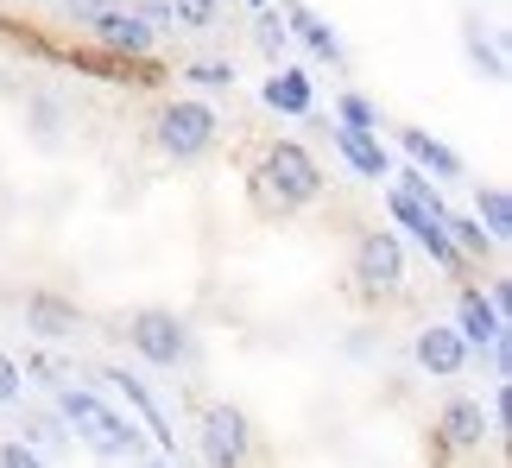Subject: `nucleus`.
Wrapping results in <instances>:
<instances>
[{
    "label": "nucleus",
    "instance_id": "24",
    "mask_svg": "<svg viewBox=\"0 0 512 468\" xmlns=\"http://www.w3.org/2000/svg\"><path fill=\"white\" fill-rule=\"evenodd\" d=\"M184 83H196V89H234V64H190Z\"/></svg>",
    "mask_w": 512,
    "mask_h": 468
},
{
    "label": "nucleus",
    "instance_id": "14",
    "mask_svg": "<svg viewBox=\"0 0 512 468\" xmlns=\"http://www.w3.org/2000/svg\"><path fill=\"white\" fill-rule=\"evenodd\" d=\"M456 336H462L468 348H494V342L506 336V317L481 298V291H462V298H456Z\"/></svg>",
    "mask_w": 512,
    "mask_h": 468
},
{
    "label": "nucleus",
    "instance_id": "23",
    "mask_svg": "<svg viewBox=\"0 0 512 468\" xmlns=\"http://www.w3.org/2000/svg\"><path fill=\"white\" fill-rule=\"evenodd\" d=\"M171 19L190 32H209L215 26V0H171Z\"/></svg>",
    "mask_w": 512,
    "mask_h": 468
},
{
    "label": "nucleus",
    "instance_id": "8",
    "mask_svg": "<svg viewBox=\"0 0 512 468\" xmlns=\"http://www.w3.org/2000/svg\"><path fill=\"white\" fill-rule=\"evenodd\" d=\"M102 380L114 386V393L127 399V412L140 418V431H146V443H159L165 456H177V431L165 424V412H159V399H152V386L140 380V374H127V367H102Z\"/></svg>",
    "mask_w": 512,
    "mask_h": 468
},
{
    "label": "nucleus",
    "instance_id": "18",
    "mask_svg": "<svg viewBox=\"0 0 512 468\" xmlns=\"http://www.w3.org/2000/svg\"><path fill=\"white\" fill-rule=\"evenodd\" d=\"M443 234L456 241L462 260H487V253H494V241H487V228L475 216H443Z\"/></svg>",
    "mask_w": 512,
    "mask_h": 468
},
{
    "label": "nucleus",
    "instance_id": "22",
    "mask_svg": "<svg viewBox=\"0 0 512 468\" xmlns=\"http://www.w3.org/2000/svg\"><path fill=\"white\" fill-rule=\"evenodd\" d=\"M26 431H32V437H26L32 450H64V443H70V437H64V418H51V412H32Z\"/></svg>",
    "mask_w": 512,
    "mask_h": 468
},
{
    "label": "nucleus",
    "instance_id": "28",
    "mask_svg": "<svg viewBox=\"0 0 512 468\" xmlns=\"http://www.w3.org/2000/svg\"><path fill=\"white\" fill-rule=\"evenodd\" d=\"M108 7H114V0H64V13L76 19V26H89V19H95V13H108Z\"/></svg>",
    "mask_w": 512,
    "mask_h": 468
},
{
    "label": "nucleus",
    "instance_id": "5",
    "mask_svg": "<svg viewBox=\"0 0 512 468\" xmlns=\"http://www.w3.org/2000/svg\"><path fill=\"white\" fill-rule=\"evenodd\" d=\"M196 450H203L209 468H247V456H253L247 412H234V405H203V418H196Z\"/></svg>",
    "mask_w": 512,
    "mask_h": 468
},
{
    "label": "nucleus",
    "instance_id": "13",
    "mask_svg": "<svg viewBox=\"0 0 512 468\" xmlns=\"http://www.w3.org/2000/svg\"><path fill=\"white\" fill-rule=\"evenodd\" d=\"M399 146H405L411 171H424V178H437V184H456V178H462V159H456V152H449L443 140H430L424 127H405V133H399Z\"/></svg>",
    "mask_w": 512,
    "mask_h": 468
},
{
    "label": "nucleus",
    "instance_id": "7",
    "mask_svg": "<svg viewBox=\"0 0 512 468\" xmlns=\"http://www.w3.org/2000/svg\"><path fill=\"white\" fill-rule=\"evenodd\" d=\"M83 32L95 38V45H108L114 57H146L152 45H159V32H152V26H146V19H140V13H133V7H127V0H114V7H108V13H95V19H89V26H83Z\"/></svg>",
    "mask_w": 512,
    "mask_h": 468
},
{
    "label": "nucleus",
    "instance_id": "20",
    "mask_svg": "<svg viewBox=\"0 0 512 468\" xmlns=\"http://www.w3.org/2000/svg\"><path fill=\"white\" fill-rule=\"evenodd\" d=\"M253 45H260L266 57H279V51L291 45V32H285V13H272V7H260V19H253Z\"/></svg>",
    "mask_w": 512,
    "mask_h": 468
},
{
    "label": "nucleus",
    "instance_id": "21",
    "mask_svg": "<svg viewBox=\"0 0 512 468\" xmlns=\"http://www.w3.org/2000/svg\"><path fill=\"white\" fill-rule=\"evenodd\" d=\"M336 127H361V133H373V127H380V108H373L367 95H342V102H336Z\"/></svg>",
    "mask_w": 512,
    "mask_h": 468
},
{
    "label": "nucleus",
    "instance_id": "16",
    "mask_svg": "<svg viewBox=\"0 0 512 468\" xmlns=\"http://www.w3.org/2000/svg\"><path fill=\"white\" fill-rule=\"evenodd\" d=\"M336 152L361 171V178H373V184H386V171H392V159H386V146H380V133H361V127H336Z\"/></svg>",
    "mask_w": 512,
    "mask_h": 468
},
{
    "label": "nucleus",
    "instance_id": "4",
    "mask_svg": "<svg viewBox=\"0 0 512 468\" xmlns=\"http://www.w3.org/2000/svg\"><path fill=\"white\" fill-rule=\"evenodd\" d=\"M127 348L152 367H184L190 361V329L177 310H133L127 317Z\"/></svg>",
    "mask_w": 512,
    "mask_h": 468
},
{
    "label": "nucleus",
    "instance_id": "10",
    "mask_svg": "<svg viewBox=\"0 0 512 468\" xmlns=\"http://www.w3.org/2000/svg\"><path fill=\"white\" fill-rule=\"evenodd\" d=\"M437 437L449 443V450H481L487 437H494V424H487V412H481V399H468V393H456L437 412Z\"/></svg>",
    "mask_w": 512,
    "mask_h": 468
},
{
    "label": "nucleus",
    "instance_id": "27",
    "mask_svg": "<svg viewBox=\"0 0 512 468\" xmlns=\"http://www.w3.org/2000/svg\"><path fill=\"white\" fill-rule=\"evenodd\" d=\"M0 468H45V456L32 443H0Z\"/></svg>",
    "mask_w": 512,
    "mask_h": 468
},
{
    "label": "nucleus",
    "instance_id": "12",
    "mask_svg": "<svg viewBox=\"0 0 512 468\" xmlns=\"http://www.w3.org/2000/svg\"><path fill=\"white\" fill-rule=\"evenodd\" d=\"M76 323H83V310H76L70 298H57V291H32L26 298V329L38 342H70Z\"/></svg>",
    "mask_w": 512,
    "mask_h": 468
},
{
    "label": "nucleus",
    "instance_id": "19",
    "mask_svg": "<svg viewBox=\"0 0 512 468\" xmlns=\"http://www.w3.org/2000/svg\"><path fill=\"white\" fill-rule=\"evenodd\" d=\"M468 57H475V70L487 76V83H500V76H506V57H500L494 32H487L481 19H468Z\"/></svg>",
    "mask_w": 512,
    "mask_h": 468
},
{
    "label": "nucleus",
    "instance_id": "26",
    "mask_svg": "<svg viewBox=\"0 0 512 468\" xmlns=\"http://www.w3.org/2000/svg\"><path fill=\"white\" fill-rule=\"evenodd\" d=\"M127 7L140 13L152 32H177V19H171V0H127Z\"/></svg>",
    "mask_w": 512,
    "mask_h": 468
},
{
    "label": "nucleus",
    "instance_id": "11",
    "mask_svg": "<svg viewBox=\"0 0 512 468\" xmlns=\"http://www.w3.org/2000/svg\"><path fill=\"white\" fill-rule=\"evenodd\" d=\"M260 102H266L272 114H291V121H298V114H310V108H317V83H310V70H298V64H279V70L266 76Z\"/></svg>",
    "mask_w": 512,
    "mask_h": 468
},
{
    "label": "nucleus",
    "instance_id": "6",
    "mask_svg": "<svg viewBox=\"0 0 512 468\" xmlns=\"http://www.w3.org/2000/svg\"><path fill=\"white\" fill-rule=\"evenodd\" d=\"M354 285L373 291V298L405 291V247H399V234H392V228L361 234V247H354Z\"/></svg>",
    "mask_w": 512,
    "mask_h": 468
},
{
    "label": "nucleus",
    "instance_id": "25",
    "mask_svg": "<svg viewBox=\"0 0 512 468\" xmlns=\"http://www.w3.org/2000/svg\"><path fill=\"white\" fill-rule=\"evenodd\" d=\"M19 386H26V374H19V361L0 348V412H7V405H19Z\"/></svg>",
    "mask_w": 512,
    "mask_h": 468
},
{
    "label": "nucleus",
    "instance_id": "3",
    "mask_svg": "<svg viewBox=\"0 0 512 468\" xmlns=\"http://www.w3.org/2000/svg\"><path fill=\"white\" fill-rule=\"evenodd\" d=\"M152 133H159V152H165V159L190 165V159H203V152L222 140V114H215L209 102H196V95H177V102L159 108Z\"/></svg>",
    "mask_w": 512,
    "mask_h": 468
},
{
    "label": "nucleus",
    "instance_id": "9",
    "mask_svg": "<svg viewBox=\"0 0 512 468\" xmlns=\"http://www.w3.org/2000/svg\"><path fill=\"white\" fill-rule=\"evenodd\" d=\"M468 355H475V348L456 336V323H424L418 342H411V361H418L424 374H437V380H456L468 367Z\"/></svg>",
    "mask_w": 512,
    "mask_h": 468
},
{
    "label": "nucleus",
    "instance_id": "17",
    "mask_svg": "<svg viewBox=\"0 0 512 468\" xmlns=\"http://www.w3.org/2000/svg\"><path fill=\"white\" fill-rule=\"evenodd\" d=\"M475 222L487 228V241L506 247V234H512V197L500 184H475Z\"/></svg>",
    "mask_w": 512,
    "mask_h": 468
},
{
    "label": "nucleus",
    "instance_id": "1",
    "mask_svg": "<svg viewBox=\"0 0 512 468\" xmlns=\"http://www.w3.org/2000/svg\"><path fill=\"white\" fill-rule=\"evenodd\" d=\"M57 418H64L70 437H83L95 456H140L146 431L133 424L127 412H114V405L102 393H89V386H57Z\"/></svg>",
    "mask_w": 512,
    "mask_h": 468
},
{
    "label": "nucleus",
    "instance_id": "2",
    "mask_svg": "<svg viewBox=\"0 0 512 468\" xmlns=\"http://www.w3.org/2000/svg\"><path fill=\"white\" fill-rule=\"evenodd\" d=\"M253 184H260V197L285 216V209H304V203L323 197V165L310 159L298 140H272L266 159H260V178H253Z\"/></svg>",
    "mask_w": 512,
    "mask_h": 468
},
{
    "label": "nucleus",
    "instance_id": "29",
    "mask_svg": "<svg viewBox=\"0 0 512 468\" xmlns=\"http://www.w3.org/2000/svg\"><path fill=\"white\" fill-rule=\"evenodd\" d=\"M506 418H512V393L494 399V418H487V424H494V431H506Z\"/></svg>",
    "mask_w": 512,
    "mask_h": 468
},
{
    "label": "nucleus",
    "instance_id": "30",
    "mask_svg": "<svg viewBox=\"0 0 512 468\" xmlns=\"http://www.w3.org/2000/svg\"><path fill=\"white\" fill-rule=\"evenodd\" d=\"M146 468H177V462H171V456H159V462H146Z\"/></svg>",
    "mask_w": 512,
    "mask_h": 468
},
{
    "label": "nucleus",
    "instance_id": "15",
    "mask_svg": "<svg viewBox=\"0 0 512 468\" xmlns=\"http://www.w3.org/2000/svg\"><path fill=\"white\" fill-rule=\"evenodd\" d=\"M285 32L298 38V45H304L310 57H317V64H336V57H342V38H336V26H329L323 13H310V7H291V13H285Z\"/></svg>",
    "mask_w": 512,
    "mask_h": 468
},
{
    "label": "nucleus",
    "instance_id": "31",
    "mask_svg": "<svg viewBox=\"0 0 512 468\" xmlns=\"http://www.w3.org/2000/svg\"><path fill=\"white\" fill-rule=\"evenodd\" d=\"M247 7H253V13H260V7H266V0H247Z\"/></svg>",
    "mask_w": 512,
    "mask_h": 468
}]
</instances>
